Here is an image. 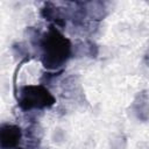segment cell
I'll use <instances>...</instances> for the list:
<instances>
[{
    "label": "cell",
    "instance_id": "7a4b0ae2",
    "mask_svg": "<svg viewBox=\"0 0 149 149\" xmlns=\"http://www.w3.org/2000/svg\"><path fill=\"white\" fill-rule=\"evenodd\" d=\"M56 99L43 85H24L19 90L17 105L22 111L45 109L55 105Z\"/></svg>",
    "mask_w": 149,
    "mask_h": 149
},
{
    "label": "cell",
    "instance_id": "3957f363",
    "mask_svg": "<svg viewBox=\"0 0 149 149\" xmlns=\"http://www.w3.org/2000/svg\"><path fill=\"white\" fill-rule=\"evenodd\" d=\"M22 139V130L13 123L0 125V149H14Z\"/></svg>",
    "mask_w": 149,
    "mask_h": 149
},
{
    "label": "cell",
    "instance_id": "6da1fadb",
    "mask_svg": "<svg viewBox=\"0 0 149 149\" xmlns=\"http://www.w3.org/2000/svg\"><path fill=\"white\" fill-rule=\"evenodd\" d=\"M41 62L48 70H58L70 59L72 44L55 26H50L38 38Z\"/></svg>",
    "mask_w": 149,
    "mask_h": 149
},
{
    "label": "cell",
    "instance_id": "277c9868",
    "mask_svg": "<svg viewBox=\"0 0 149 149\" xmlns=\"http://www.w3.org/2000/svg\"><path fill=\"white\" fill-rule=\"evenodd\" d=\"M17 149H21V148H17Z\"/></svg>",
    "mask_w": 149,
    "mask_h": 149
}]
</instances>
